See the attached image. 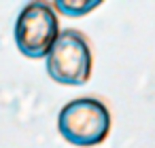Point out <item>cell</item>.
Here are the masks:
<instances>
[{"label": "cell", "instance_id": "cell-1", "mask_svg": "<svg viewBox=\"0 0 155 148\" xmlns=\"http://www.w3.org/2000/svg\"><path fill=\"white\" fill-rule=\"evenodd\" d=\"M58 131L72 146H98L108 137L110 112L96 97H77L60 110Z\"/></svg>", "mask_w": 155, "mask_h": 148}, {"label": "cell", "instance_id": "cell-2", "mask_svg": "<svg viewBox=\"0 0 155 148\" xmlns=\"http://www.w3.org/2000/svg\"><path fill=\"white\" fill-rule=\"evenodd\" d=\"M91 47L79 30H62L45 57V68L51 80L66 87L85 85L91 76Z\"/></svg>", "mask_w": 155, "mask_h": 148}, {"label": "cell", "instance_id": "cell-3", "mask_svg": "<svg viewBox=\"0 0 155 148\" xmlns=\"http://www.w3.org/2000/svg\"><path fill=\"white\" fill-rule=\"evenodd\" d=\"M60 36L58 13L49 2H28L15 21V45L30 59L47 57Z\"/></svg>", "mask_w": 155, "mask_h": 148}, {"label": "cell", "instance_id": "cell-4", "mask_svg": "<svg viewBox=\"0 0 155 148\" xmlns=\"http://www.w3.org/2000/svg\"><path fill=\"white\" fill-rule=\"evenodd\" d=\"M102 2L100 0H55L51 5L55 13H62L66 17H85L91 11H96Z\"/></svg>", "mask_w": 155, "mask_h": 148}]
</instances>
